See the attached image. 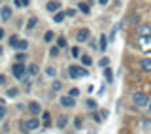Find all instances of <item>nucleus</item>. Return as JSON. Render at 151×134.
<instances>
[{
  "label": "nucleus",
  "mask_w": 151,
  "mask_h": 134,
  "mask_svg": "<svg viewBox=\"0 0 151 134\" xmlns=\"http://www.w3.org/2000/svg\"><path fill=\"white\" fill-rule=\"evenodd\" d=\"M40 125H42V121H38L36 117H30V119L21 121V130H23V132H32V130H36Z\"/></svg>",
  "instance_id": "f257e3e1"
},
{
  "label": "nucleus",
  "mask_w": 151,
  "mask_h": 134,
  "mask_svg": "<svg viewBox=\"0 0 151 134\" xmlns=\"http://www.w3.org/2000/svg\"><path fill=\"white\" fill-rule=\"evenodd\" d=\"M132 102L136 108H147L149 106V97L145 93H134L132 94Z\"/></svg>",
  "instance_id": "f03ea898"
},
{
  "label": "nucleus",
  "mask_w": 151,
  "mask_h": 134,
  "mask_svg": "<svg viewBox=\"0 0 151 134\" xmlns=\"http://www.w3.org/2000/svg\"><path fill=\"white\" fill-rule=\"evenodd\" d=\"M85 76H87V68L85 66H76V64L68 66V78L76 79V78H85Z\"/></svg>",
  "instance_id": "7ed1b4c3"
},
{
  "label": "nucleus",
  "mask_w": 151,
  "mask_h": 134,
  "mask_svg": "<svg viewBox=\"0 0 151 134\" xmlns=\"http://www.w3.org/2000/svg\"><path fill=\"white\" fill-rule=\"evenodd\" d=\"M12 74L15 79H25V74H27V66L23 63H15L12 66Z\"/></svg>",
  "instance_id": "20e7f679"
},
{
  "label": "nucleus",
  "mask_w": 151,
  "mask_h": 134,
  "mask_svg": "<svg viewBox=\"0 0 151 134\" xmlns=\"http://www.w3.org/2000/svg\"><path fill=\"white\" fill-rule=\"evenodd\" d=\"M138 45L142 51H151V36H140Z\"/></svg>",
  "instance_id": "39448f33"
},
{
  "label": "nucleus",
  "mask_w": 151,
  "mask_h": 134,
  "mask_svg": "<svg viewBox=\"0 0 151 134\" xmlns=\"http://www.w3.org/2000/svg\"><path fill=\"white\" fill-rule=\"evenodd\" d=\"M60 106H63V108H74L76 106V98H72L70 94L60 97Z\"/></svg>",
  "instance_id": "423d86ee"
},
{
  "label": "nucleus",
  "mask_w": 151,
  "mask_h": 134,
  "mask_svg": "<svg viewBox=\"0 0 151 134\" xmlns=\"http://www.w3.org/2000/svg\"><path fill=\"white\" fill-rule=\"evenodd\" d=\"M89 36H91V30H89V28H79L78 34H76V40H78V42H85V40H89Z\"/></svg>",
  "instance_id": "0eeeda50"
},
{
  "label": "nucleus",
  "mask_w": 151,
  "mask_h": 134,
  "mask_svg": "<svg viewBox=\"0 0 151 134\" xmlns=\"http://www.w3.org/2000/svg\"><path fill=\"white\" fill-rule=\"evenodd\" d=\"M0 17H2L4 21H9V19H12V8H9V6H2V8H0Z\"/></svg>",
  "instance_id": "6e6552de"
},
{
  "label": "nucleus",
  "mask_w": 151,
  "mask_h": 134,
  "mask_svg": "<svg viewBox=\"0 0 151 134\" xmlns=\"http://www.w3.org/2000/svg\"><path fill=\"white\" fill-rule=\"evenodd\" d=\"M42 125H44L45 128L51 127V113L49 112H42Z\"/></svg>",
  "instance_id": "1a4fd4ad"
},
{
  "label": "nucleus",
  "mask_w": 151,
  "mask_h": 134,
  "mask_svg": "<svg viewBox=\"0 0 151 134\" xmlns=\"http://www.w3.org/2000/svg\"><path fill=\"white\" fill-rule=\"evenodd\" d=\"M138 34L140 36H151V25H140Z\"/></svg>",
  "instance_id": "9d476101"
},
{
  "label": "nucleus",
  "mask_w": 151,
  "mask_h": 134,
  "mask_svg": "<svg viewBox=\"0 0 151 134\" xmlns=\"http://www.w3.org/2000/svg\"><path fill=\"white\" fill-rule=\"evenodd\" d=\"M28 110H30L32 115H38V113L42 112V108H40V104H38V102H30V104H28Z\"/></svg>",
  "instance_id": "9b49d317"
},
{
  "label": "nucleus",
  "mask_w": 151,
  "mask_h": 134,
  "mask_svg": "<svg viewBox=\"0 0 151 134\" xmlns=\"http://www.w3.org/2000/svg\"><path fill=\"white\" fill-rule=\"evenodd\" d=\"M13 49H17V51H27V49H28V42H27V40H19Z\"/></svg>",
  "instance_id": "f8f14e48"
},
{
  "label": "nucleus",
  "mask_w": 151,
  "mask_h": 134,
  "mask_svg": "<svg viewBox=\"0 0 151 134\" xmlns=\"http://www.w3.org/2000/svg\"><path fill=\"white\" fill-rule=\"evenodd\" d=\"M49 12H57V9L60 8V2L59 0H51V2H47V6H45Z\"/></svg>",
  "instance_id": "ddd939ff"
},
{
  "label": "nucleus",
  "mask_w": 151,
  "mask_h": 134,
  "mask_svg": "<svg viewBox=\"0 0 151 134\" xmlns=\"http://www.w3.org/2000/svg\"><path fill=\"white\" fill-rule=\"evenodd\" d=\"M78 9H79V12H83L85 15H89V13H91V8H89L87 2H79L78 4Z\"/></svg>",
  "instance_id": "4468645a"
},
{
  "label": "nucleus",
  "mask_w": 151,
  "mask_h": 134,
  "mask_svg": "<svg viewBox=\"0 0 151 134\" xmlns=\"http://www.w3.org/2000/svg\"><path fill=\"white\" fill-rule=\"evenodd\" d=\"M140 68L144 70V72H151V59H144L140 63Z\"/></svg>",
  "instance_id": "2eb2a0df"
},
{
  "label": "nucleus",
  "mask_w": 151,
  "mask_h": 134,
  "mask_svg": "<svg viewBox=\"0 0 151 134\" xmlns=\"http://www.w3.org/2000/svg\"><path fill=\"white\" fill-rule=\"evenodd\" d=\"M38 72H40L38 64H28V66H27V74H28V76H36Z\"/></svg>",
  "instance_id": "dca6fc26"
},
{
  "label": "nucleus",
  "mask_w": 151,
  "mask_h": 134,
  "mask_svg": "<svg viewBox=\"0 0 151 134\" xmlns=\"http://www.w3.org/2000/svg\"><path fill=\"white\" fill-rule=\"evenodd\" d=\"M104 78H106L108 83H111V81H113V72H111L110 66H108V68H104Z\"/></svg>",
  "instance_id": "f3484780"
},
{
  "label": "nucleus",
  "mask_w": 151,
  "mask_h": 134,
  "mask_svg": "<svg viewBox=\"0 0 151 134\" xmlns=\"http://www.w3.org/2000/svg\"><path fill=\"white\" fill-rule=\"evenodd\" d=\"M36 25H38V17H30V19L27 21V30L30 32V30H32V28H34Z\"/></svg>",
  "instance_id": "a211bd4d"
},
{
  "label": "nucleus",
  "mask_w": 151,
  "mask_h": 134,
  "mask_svg": "<svg viewBox=\"0 0 151 134\" xmlns=\"http://www.w3.org/2000/svg\"><path fill=\"white\" fill-rule=\"evenodd\" d=\"M66 125H68V117H66V115H60L59 121H57V127H59V128H64Z\"/></svg>",
  "instance_id": "6ab92c4d"
},
{
  "label": "nucleus",
  "mask_w": 151,
  "mask_h": 134,
  "mask_svg": "<svg viewBox=\"0 0 151 134\" xmlns=\"http://www.w3.org/2000/svg\"><path fill=\"white\" fill-rule=\"evenodd\" d=\"M64 17H66V12H57L55 17H53V21H55V23H63Z\"/></svg>",
  "instance_id": "aec40b11"
},
{
  "label": "nucleus",
  "mask_w": 151,
  "mask_h": 134,
  "mask_svg": "<svg viewBox=\"0 0 151 134\" xmlns=\"http://www.w3.org/2000/svg\"><path fill=\"white\" fill-rule=\"evenodd\" d=\"M106 47H108V38H106V34H102L100 36V45H98V49H100V51H106Z\"/></svg>",
  "instance_id": "412c9836"
},
{
  "label": "nucleus",
  "mask_w": 151,
  "mask_h": 134,
  "mask_svg": "<svg viewBox=\"0 0 151 134\" xmlns=\"http://www.w3.org/2000/svg\"><path fill=\"white\" fill-rule=\"evenodd\" d=\"M85 106H87V110H91V112H94V110H96V100H93V98H87Z\"/></svg>",
  "instance_id": "4be33fe9"
},
{
  "label": "nucleus",
  "mask_w": 151,
  "mask_h": 134,
  "mask_svg": "<svg viewBox=\"0 0 151 134\" xmlns=\"http://www.w3.org/2000/svg\"><path fill=\"white\" fill-rule=\"evenodd\" d=\"M15 6L17 8H27V6H30V0H15Z\"/></svg>",
  "instance_id": "5701e85b"
},
{
  "label": "nucleus",
  "mask_w": 151,
  "mask_h": 134,
  "mask_svg": "<svg viewBox=\"0 0 151 134\" xmlns=\"http://www.w3.org/2000/svg\"><path fill=\"white\" fill-rule=\"evenodd\" d=\"M81 63H83V66H91V64H93V59H91L89 55H83V57H81Z\"/></svg>",
  "instance_id": "b1692460"
},
{
  "label": "nucleus",
  "mask_w": 151,
  "mask_h": 134,
  "mask_svg": "<svg viewBox=\"0 0 151 134\" xmlns=\"http://www.w3.org/2000/svg\"><path fill=\"white\" fill-rule=\"evenodd\" d=\"M19 40H21V38H19L17 34H13V36H9V45H12V47H15V44H17V42Z\"/></svg>",
  "instance_id": "393cba45"
},
{
  "label": "nucleus",
  "mask_w": 151,
  "mask_h": 134,
  "mask_svg": "<svg viewBox=\"0 0 151 134\" xmlns=\"http://www.w3.org/2000/svg\"><path fill=\"white\" fill-rule=\"evenodd\" d=\"M19 94V89H15V87H12V89H8V97L9 98H13V97H17Z\"/></svg>",
  "instance_id": "a878e982"
},
{
  "label": "nucleus",
  "mask_w": 151,
  "mask_h": 134,
  "mask_svg": "<svg viewBox=\"0 0 151 134\" xmlns=\"http://www.w3.org/2000/svg\"><path fill=\"white\" fill-rule=\"evenodd\" d=\"M68 94H70V97H72V98H78V97H79V89H78V87L70 89V91H68Z\"/></svg>",
  "instance_id": "bb28decb"
},
{
  "label": "nucleus",
  "mask_w": 151,
  "mask_h": 134,
  "mask_svg": "<svg viewBox=\"0 0 151 134\" xmlns=\"http://www.w3.org/2000/svg\"><path fill=\"white\" fill-rule=\"evenodd\" d=\"M57 45H59L60 49H63V47H66V38H64V36H60L59 40H57Z\"/></svg>",
  "instance_id": "cd10ccee"
},
{
  "label": "nucleus",
  "mask_w": 151,
  "mask_h": 134,
  "mask_svg": "<svg viewBox=\"0 0 151 134\" xmlns=\"http://www.w3.org/2000/svg\"><path fill=\"white\" fill-rule=\"evenodd\" d=\"M79 55H81V51H79V47H78V45H74V47H72V57H74V59H78Z\"/></svg>",
  "instance_id": "c85d7f7f"
},
{
  "label": "nucleus",
  "mask_w": 151,
  "mask_h": 134,
  "mask_svg": "<svg viewBox=\"0 0 151 134\" xmlns=\"http://www.w3.org/2000/svg\"><path fill=\"white\" fill-rule=\"evenodd\" d=\"M81 125H83V119H81V117H76V119H74V127H76V128H81Z\"/></svg>",
  "instance_id": "c756f323"
},
{
  "label": "nucleus",
  "mask_w": 151,
  "mask_h": 134,
  "mask_svg": "<svg viewBox=\"0 0 151 134\" xmlns=\"http://www.w3.org/2000/svg\"><path fill=\"white\" fill-rule=\"evenodd\" d=\"M45 74H47V76H51V78H53V76L57 74V70L53 68V66H47V68H45Z\"/></svg>",
  "instance_id": "7c9ffc66"
},
{
  "label": "nucleus",
  "mask_w": 151,
  "mask_h": 134,
  "mask_svg": "<svg viewBox=\"0 0 151 134\" xmlns=\"http://www.w3.org/2000/svg\"><path fill=\"white\" fill-rule=\"evenodd\" d=\"M59 49H60L59 45H53V47H51V51H49V55L51 57H57V55H59Z\"/></svg>",
  "instance_id": "2f4dec72"
},
{
  "label": "nucleus",
  "mask_w": 151,
  "mask_h": 134,
  "mask_svg": "<svg viewBox=\"0 0 151 134\" xmlns=\"http://www.w3.org/2000/svg\"><path fill=\"white\" fill-rule=\"evenodd\" d=\"M108 64H110V59H108V57H102V59H100V66H102V68H108Z\"/></svg>",
  "instance_id": "473e14b6"
},
{
  "label": "nucleus",
  "mask_w": 151,
  "mask_h": 134,
  "mask_svg": "<svg viewBox=\"0 0 151 134\" xmlns=\"http://www.w3.org/2000/svg\"><path fill=\"white\" fill-rule=\"evenodd\" d=\"M53 36H55L53 32H51V30H47V32H45V36H44V42H51V40H53Z\"/></svg>",
  "instance_id": "72a5a7b5"
},
{
  "label": "nucleus",
  "mask_w": 151,
  "mask_h": 134,
  "mask_svg": "<svg viewBox=\"0 0 151 134\" xmlns=\"http://www.w3.org/2000/svg\"><path fill=\"white\" fill-rule=\"evenodd\" d=\"M4 117H6V106L0 104V119H4Z\"/></svg>",
  "instance_id": "f704fd0d"
},
{
  "label": "nucleus",
  "mask_w": 151,
  "mask_h": 134,
  "mask_svg": "<svg viewBox=\"0 0 151 134\" xmlns=\"http://www.w3.org/2000/svg\"><path fill=\"white\" fill-rule=\"evenodd\" d=\"M66 17H76V9H74V8L66 9Z\"/></svg>",
  "instance_id": "c9c22d12"
},
{
  "label": "nucleus",
  "mask_w": 151,
  "mask_h": 134,
  "mask_svg": "<svg viewBox=\"0 0 151 134\" xmlns=\"http://www.w3.org/2000/svg\"><path fill=\"white\" fill-rule=\"evenodd\" d=\"M60 87H63V83H60V81H53V91H59Z\"/></svg>",
  "instance_id": "e433bc0d"
},
{
  "label": "nucleus",
  "mask_w": 151,
  "mask_h": 134,
  "mask_svg": "<svg viewBox=\"0 0 151 134\" xmlns=\"http://www.w3.org/2000/svg\"><path fill=\"white\" fill-rule=\"evenodd\" d=\"M93 119H94L96 123H102V121H100V119H102V115H100V113H93Z\"/></svg>",
  "instance_id": "4c0bfd02"
},
{
  "label": "nucleus",
  "mask_w": 151,
  "mask_h": 134,
  "mask_svg": "<svg viewBox=\"0 0 151 134\" xmlns=\"http://www.w3.org/2000/svg\"><path fill=\"white\" fill-rule=\"evenodd\" d=\"M15 61H17V63H23V61H25V55H23V53H19Z\"/></svg>",
  "instance_id": "58836bf2"
},
{
  "label": "nucleus",
  "mask_w": 151,
  "mask_h": 134,
  "mask_svg": "<svg viewBox=\"0 0 151 134\" xmlns=\"http://www.w3.org/2000/svg\"><path fill=\"white\" fill-rule=\"evenodd\" d=\"M100 115H102L104 119H108V115H110V113H108V110H102V112H100Z\"/></svg>",
  "instance_id": "ea45409f"
},
{
  "label": "nucleus",
  "mask_w": 151,
  "mask_h": 134,
  "mask_svg": "<svg viewBox=\"0 0 151 134\" xmlns=\"http://www.w3.org/2000/svg\"><path fill=\"white\" fill-rule=\"evenodd\" d=\"M4 36H6V30H4V28H2V27H0V40H2V38H4Z\"/></svg>",
  "instance_id": "a19ab883"
},
{
  "label": "nucleus",
  "mask_w": 151,
  "mask_h": 134,
  "mask_svg": "<svg viewBox=\"0 0 151 134\" xmlns=\"http://www.w3.org/2000/svg\"><path fill=\"white\" fill-rule=\"evenodd\" d=\"M4 83H6V78H4V76L0 74V85H4Z\"/></svg>",
  "instance_id": "79ce46f5"
},
{
  "label": "nucleus",
  "mask_w": 151,
  "mask_h": 134,
  "mask_svg": "<svg viewBox=\"0 0 151 134\" xmlns=\"http://www.w3.org/2000/svg\"><path fill=\"white\" fill-rule=\"evenodd\" d=\"M98 2H100V4H102V6H106V4H108V2H110V0H98Z\"/></svg>",
  "instance_id": "37998d69"
},
{
  "label": "nucleus",
  "mask_w": 151,
  "mask_h": 134,
  "mask_svg": "<svg viewBox=\"0 0 151 134\" xmlns=\"http://www.w3.org/2000/svg\"><path fill=\"white\" fill-rule=\"evenodd\" d=\"M147 108H149V112H151V102H149V106H147Z\"/></svg>",
  "instance_id": "c03bdc74"
}]
</instances>
